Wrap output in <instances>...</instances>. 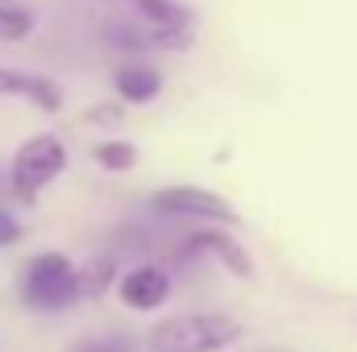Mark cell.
<instances>
[{"instance_id":"cell-4","label":"cell","mask_w":357,"mask_h":352,"mask_svg":"<svg viewBox=\"0 0 357 352\" xmlns=\"http://www.w3.org/2000/svg\"><path fill=\"white\" fill-rule=\"evenodd\" d=\"M154 207L167 211V216H191V220H220V224L237 220L229 199H220L208 186H167V191L154 195Z\"/></svg>"},{"instance_id":"cell-1","label":"cell","mask_w":357,"mask_h":352,"mask_svg":"<svg viewBox=\"0 0 357 352\" xmlns=\"http://www.w3.org/2000/svg\"><path fill=\"white\" fill-rule=\"evenodd\" d=\"M241 340V319L225 311L167 315L150 328V352H225Z\"/></svg>"},{"instance_id":"cell-6","label":"cell","mask_w":357,"mask_h":352,"mask_svg":"<svg viewBox=\"0 0 357 352\" xmlns=\"http://www.w3.org/2000/svg\"><path fill=\"white\" fill-rule=\"evenodd\" d=\"M187 253H208V257H216V262L225 265L233 278H241V282H250V278H254V262H250V253H245L229 232H216V228L195 232V237L187 241Z\"/></svg>"},{"instance_id":"cell-12","label":"cell","mask_w":357,"mask_h":352,"mask_svg":"<svg viewBox=\"0 0 357 352\" xmlns=\"http://www.w3.org/2000/svg\"><path fill=\"white\" fill-rule=\"evenodd\" d=\"M29 33H33V13L29 8L0 4V42H21Z\"/></svg>"},{"instance_id":"cell-13","label":"cell","mask_w":357,"mask_h":352,"mask_svg":"<svg viewBox=\"0 0 357 352\" xmlns=\"http://www.w3.org/2000/svg\"><path fill=\"white\" fill-rule=\"evenodd\" d=\"M17 241H21V224L13 220V211L0 207V249H8V245H17Z\"/></svg>"},{"instance_id":"cell-5","label":"cell","mask_w":357,"mask_h":352,"mask_svg":"<svg viewBox=\"0 0 357 352\" xmlns=\"http://www.w3.org/2000/svg\"><path fill=\"white\" fill-rule=\"evenodd\" d=\"M121 303L133 311H158L171 298V273L158 265H133L121 273Z\"/></svg>"},{"instance_id":"cell-10","label":"cell","mask_w":357,"mask_h":352,"mask_svg":"<svg viewBox=\"0 0 357 352\" xmlns=\"http://www.w3.org/2000/svg\"><path fill=\"white\" fill-rule=\"evenodd\" d=\"M116 278V262L112 257H91L88 265L75 269V282H79V298H100Z\"/></svg>"},{"instance_id":"cell-8","label":"cell","mask_w":357,"mask_h":352,"mask_svg":"<svg viewBox=\"0 0 357 352\" xmlns=\"http://www.w3.org/2000/svg\"><path fill=\"white\" fill-rule=\"evenodd\" d=\"M158 91H162V75L146 63H129V67L116 71V95L129 99V104H150Z\"/></svg>"},{"instance_id":"cell-3","label":"cell","mask_w":357,"mask_h":352,"mask_svg":"<svg viewBox=\"0 0 357 352\" xmlns=\"http://www.w3.org/2000/svg\"><path fill=\"white\" fill-rule=\"evenodd\" d=\"M75 269L67 253H38L33 262L25 265L21 273V298L25 307L33 311H63L79 298V282H75Z\"/></svg>"},{"instance_id":"cell-14","label":"cell","mask_w":357,"mask_h":352,"mask_svg":"<svg viewBox=\"0 0 357 352\" xmlns=\"http://www.w3.org/2000/svg\"><path fill=\"white\" fill-rule=\"evenodd\" d=\"M79 352H129V344H121V340H96V344H84Z\"/></svg>"},{"instance_id":"cell-2","label":"cell","mask_w":357,"mask_h":352,"mask_svg":"<svg viewBox=\"0 0 357 352\" xmlns=\"http://www.w3.org/2000/svg\"><path fill=\"white\" fill-rule=\"evenodd\" d=\"M67 170V145L54 133H38L29 141L17 145L13 166H8V186L21 203H38L42 186H50L54 178Z\"/></svg>"},{"instance_id":"cell-9","label":"cell","mask_w":357,"mask_h":352,"mask_svg":"<svg viewBox=\"0 0 357 352\" xmlns=\"http://www.w3.org/2000/svg\"><path fill=\"white\" fill-rule=\"evenodd\" d=\"M133 4L154 29H191V8H183L175 0H133Z\"/></svg>"},{"instance_id":"cell-7","label":"cell","mask_w":357,"mask_h":352,"mask_svg":"<svg viewBox=\"0 0 357 352\" xmlns=\"http://www.w3.org/2000/svg\"><path fill=\"white\" fill-rule=\"evenodd\" d=\"M0 95H17V99H29L38 104L42 112H54L63 104V91L54 79L46 75H25V71H13V67H0Z\"/></svg>"},{"instance_id":"cell-11","label":"cell","mask_w":357,"mask_h":352,"mask_svg":"<svg viewBox=\"0 0 357 352\" xmlns=\"http://www.w3.org/2000/svg\"><path fill=\"white\" fill-rule=\"evenodd\" d=\"M91 158H96V162H100L104 170L121 175V170H133V162H137V150H133L129 141H100Z\"/></svg>"}]
</instances>
